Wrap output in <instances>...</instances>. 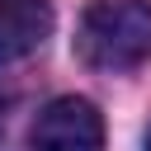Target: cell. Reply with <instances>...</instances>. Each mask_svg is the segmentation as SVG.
<instances>
[{"label":"cell","instance_id":"cell-1","mask_svg":"<svg viewBox=\"0 0 151 151\" xmlns=\"http://www.w3.org/2000/svg\"><path fill=\"white\" fill-rule=\"evenodd\" d=\"M76 52L94 71H132L151 57V0H94L80 14Z\"/></svg>","mask_w":151,"mask_h":151},{"label":"cell","instance_id":"cell-2","mask_svg":"<svg viewBox=\"0 0 151 151\" xmlns=\"http://www.w3.org/2000/svg\"><path fill=\"white\" fill-rule=\"evenodd\" d=\"M33 151H104V118L90 99H52L28 137Z\"/></svg>","mask_w":151,"mask_h":151},{"label":"cell","instance_id":"cell-3","mask_svg":"<svg viewBox=\"0 0 151 151\" xmlns=\"http://www.w3.org/2000/svg\"><path fill=\"white\" fill-rule=\"evenodd\" d=\"M52 28L47 0H0V61L28 57Z\"/></svg>","mask_w":151,"mask_h":151},{"label":"cell","instance_id":"cell-4","mask_svg":"<svg viewBox=\"0 0 151 151\" xmlns=\"http://www.w3.org/2000/svg\"><path fill=\"white\" fill-rule=\"evenodd\" d=\"M146 151H151V132H146Z\"/></svg>","mask_w":151,"mask_h":151}]
</instances>
